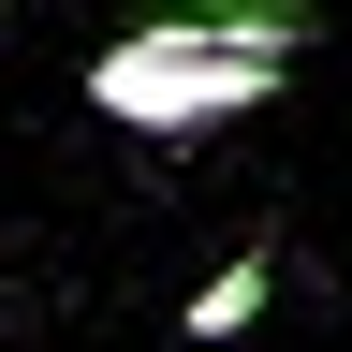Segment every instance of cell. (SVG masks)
<instances>
[{
    "instance_id": "obj_1",
    "label": "cell",
    "mask_w": 352,
    "mask_h": 352,
    "mask_svg": "<svg viewBox=\"0 0 352 352\" xmlns=\"http://www.w3.org/2000/svg\"><path fill=\"white\" fill-rule=\"evenodd\" d=\"M308 59V0H206V15H147L88 59V103L147 147H206L250 103H279Z\"/></svg>"
},
{
    "instance_id": "obj_2",
    "label": "cell",
    "mask_w": 352,
    "mask_h": 352,
    "mask_svg": "<svg viewBox=\"0 0 352 352\" xmlns=\"http://www.w3.org/2000/svg\"><path fill=\"white\" fill-rule=\"evenodd\" d=\"M176 323H191V338H250V323H264V250H235L191 308H176Z\"/></svg>"
}]
</instances>
